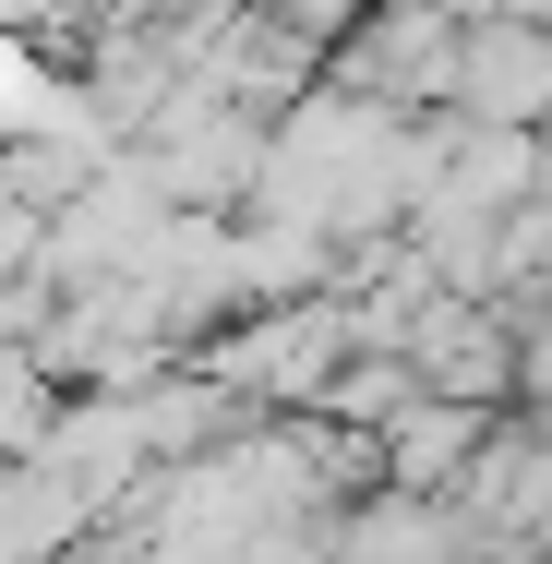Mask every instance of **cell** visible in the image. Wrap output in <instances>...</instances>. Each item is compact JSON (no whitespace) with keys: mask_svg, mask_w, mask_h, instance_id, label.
<instances>
[{"mask_svg":"<svg viewBox=\"0 0 552 564\" xmlns=\"http://www.w3.org/2000/svg\"><path fill=\"white\" fill-rule=\"evenodd\" d=\"M421 360H433L444 384H456V409L505 384V337H493V325H468V313H444V325H421Z\"/></svg>","mask_w":552,"mask_h":564,"instance_id":"2","label":"cell"},{"mask_svg":"<svg viewBox=\"0 0 552 564\" xmlns=\"http://www.w3.org/2000/svg\"><path fill=\"white\" fill-rule=\"evenodd\" d=\"M456 445H468V409H433L421 433H397V468H444Z\"/></svg>","mask_w":552,"mask_h":564,"instance_id":"3","label":"cell"},{"mask_svg":"<svg viewBox=\"0 0 552 564\" xmlns=\"http://www.w3.org/2000/svg\"><path fill=\"white\" fill-rule=\"evenodd\" d=\"M444 85L493 120V132H529V120H552V24H541V12L468 24V36H456V61H444Z\"/></svg>","mask_w":552,"mask_h":564,"instance_id":"1","label":"cell"}]
</instances>
